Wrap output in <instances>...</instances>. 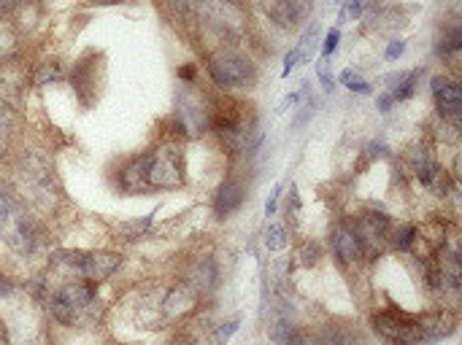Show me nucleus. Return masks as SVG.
Segmentation results:
<instances>
[{
    "mask_svg": "<svg viewBox=\"0 0 462 345\" xmlns=\"http://www.w3.org/2000/svg\"><path fill=\"white\" fill-rule=\"evenodd\" d=\"M0 243L19 256H30L41 246V226L9 186H0Z\"/></svg>",
    "mask_w": 462,
    "mask_h": 345,
    "instance_id": "1",
    "label": "nucleus"
},
{
    "mask_svg": "<svg viewBox=\"0 0 462 345\" xmlns=\"http://www.w3.org/2000/svg\"><path fill=\"white\" fill-rule=\"evenodd\" d=\"M52 265L57 270L70 273L73 278L100 283V280H109L119 270L122 256L114 251H60L52 259Z\"/></svg>",
    "mask_w": 462,
    "mask_h": 345,
    "instance_id": "2",
    "label": "nucleus"
},
{
    "mask_svg": "<svg viewBox=\"0 0 462 345\" xmlns=\"http://www.w3.org/2000/svg\"><path fill=\"white\" fill-rule=\"evenodd\" d=\"M95 286L97 283H90V280H82V278L60 283L55 292L49 294V300H46L49 313H52L55 321H60V324L73 327V324L90 310V305L95 302V294H97Z\"/></svg>",
    "mask_w": 462,
    "mask_h": 345,
    "instance_id": "3",
    "label": "nucleus"
},
{
    "mask_svg": "<svg viewBox=\"0 0 462 345\" xmlns=\"http://www.w3.org/2000/svg\"><path fill=\"white\" fill-rule=\"evenodd\" d=\"M208 76L211 81L222 87V89H230V87H246L252 84L257 70L252 65V60L244 57L235 49H219L208 57Z\"/></svg>",
    "mask_w": 462,
    "mask_h": 345,
    "instance_id": "4",
    "label": "nucleus"
},
{
    "mask_svg": "<svg viewBox=\"0 0 462 345\" xmlns=\"http://www.w3.org/2000/svg\"><path fill=\"white\" fill-rule=\"evenodd\" d=\"M370 324L384 343L390 345H424L419 316H408L403 310H379L370 316Z\"/></svg>",
    "mask_w": 462,
    "mask_h": 345,
    "instance_id": "5",
    "label": "nucleus"
},
{
    "mask_svg": "<svg viewBox=\"0 0 462 345\" xmlns=\"http://www.w3.org/2000/svg\"><path fill=\"white\" fill-rule=\"evenodd\" d=\"M184 186V157L176 143H163L149 151V189H181Z\"/></svg>",
    "mask_w": 462,
    "mask_h": 345,
    "instance_id": "6",
    "label": "nucleus"
},
{
    "mask_svg": "<svg viewBox=\"0 0 462 345\" xmlns=\"http://www.w3.org/2000/svg\"><path fill=\"white\" fill-rule=\"evenodd\" d=\"M195 9H198V16L203 25L217 30L219 35H227V38L241 35L246 25L244 13L235 0H195Z\"/></svg>",
    "mask_w": 462,
    "mask_h": 345,
    "instance_id": "7",
    "label": "nucleus"
},
{
    "mask_svg": "<svg viewBox=\"0 0 462 345\" xmlns=\"http://www.w3.org/2000/svg\"><path fill=\"white\" fill-rule=\"evenodd\" d=\"M433 97H435V108L444 119L454 121L460 119L462 114V87L457 81H448L446 76H435L433 79Z\"/></svg>",
    "mask_w": 462,
    "mask_h": 345,
    "instance_id": "8",
    "label": "nucleus"
},
{
    "mask_svg": "<svg viewBox=\"0 0 462 345\" xmlns=\"http://www.w3.org/2000/svg\"><path fill=\"white\" fill-rule=\"evenodd\" d=\"M330 246H333V253L338 256L343 265H354L360 262L365 253H362V243H360V235L354 224H338L333 232H330Z\"/></svg>",
    "mask_w": 462,
    "mask_h": 345,
    "instance_id": "9",
    "label": "nucleus"
},
{
    "mask_svg": "<svg viewBox=\"0 0 462 345\" xmlns=\"http://www.w3.org/2000/svg\"><path fill=\"white\" fill-rule=\"evenodd\" d=\"M119 186L127 195H141L149 189V154H141L119 170Z\"/></svg>",
    "mask_w": 462,
    "mask_h": 345,
    "instance_id": "10",
    "label": "nucleus"
},
{
    "mask_svg": "<svg viewBox=\"0 0 462 345\" xmlns=\"http://www.w3.org/2000/svg\"><path fill=\"white\" fill-rule=\"evenodd\" d=\"M244 181L241 178H227L225 184L219 186L217 197H214V211H217V216H230V213H235L241 205H244Z\"/></svg>",
    "mask_w": 462,
    "mask_h": 345,
    "instance_id": "11",
    "label": "nucleus"
},
{
    "mask_svg": "<svg viewBox=\"0 0 462 345\" xmlns=\"http://www.w3.org/2000/svg\"><path fill=\"white\" fill-rule=\"evenodd\" d=\"M184 286H187L195 297H205V294L211 292V289L217 286V265H214V259H208V256L200 259V262L190 270Z\"/></svg>",
    "mask_w": 462,
    "mask_h": 345,
    "instance_id": "12",
    "label": "nucleus"
},
{
    "mask_svg": "<svg viewBox=\"0 0 462 345\" xmlns=\"http://www.w3.org/2000/svg\"><path fill=\"white\" fill-rule=\"evenodd\" d=\"M311 6L313 0H276L271 13L281 27H295L311 13Z\"/></svg>",
    "mask_w": 462,
    "mask_h": 345,
    "instance_id": "13",
    "label": "nucleus"
},
{
    "mask_svg": "<svg viewBox=\"0 0 462 345\" xmlns=\"http://www.w3.org/2000/svg\"><path fill=\"white\" fill-rule=\"evenodd\" d=\"M419 327H421V340L424 345L430 343H438V340H444L448 334L454 332V319L446 316V313H435V316H421L419 319Z\"/></svg>",
    "mask_w": 462,
    "mask_h": 345,
    "instance_id": "14",
    "label": "nucleus"
},
{
    "mask_svg": "<svg viewBox=\"0 0 462 345\" xmlns=\"http://www.w3.org/2000/svg\"><path fill=\"white\" fill-rule=\"evenodd\" d=\"M16 52H19V33L9 19V13H0V65L11 62Z\"/></svg>",
    "mask_w": 462,
    "mask_h": 345,
    "instance_id": "15",
    "label": "nucleus"
},
{
    "mask_svg": "<svg viewBox=\"0 0 462 345\" xmlns=\"http://www.w3.org/2000/svg\"><path fill=\"white\" fill-rule=\"evenodd\" d=\"M92 54L84 57L79 65H73V73H70V84L76 87V92L82 97V103H87V89L95 92V65H92Z\"/></svg>",
    "mask_w": 462,
    "mask_h": 345,
    "instance_id": "16",
    "label": "nucleus"
},
{
    "mask_svg": "<svg viewBox=\"0 0 462 345\" xmlns=\"http://www.w3.org/2000/svg\"><path fill=\"white\" fill-rule=\"evenodd\" d=\"M322 343H325V345H362V343H360V337H357L352 329L338 327V324L327 327L325 334H322Z\"/></svg>",
    "mask_w": 462,
    "mask_h": 345,
    "instance_id": "17",
    "label": "nucleus"
},
{
    "mask_svg": "<svg viewBox=\"0 0 462 345\" xmlns=\"http://www.w3.org/2000/svg\"><path fill=\"white\" fill-rule=\"evenodd\" d=\"M154 221V211L149 213V216H144V219H133V221H124V224L117 226V232L122 235L124 240H136L141 238L146 229H149V224Z\"/></svg>",
    "mask_w": 462,
    "mask_h": 345,
    "instance_id": "18",
    "label": "nucleus"
},
{
    "mask_svg": "<svg viewBox=\"0 0 462 345\" xmlns=\"http://www.w3.org/2000/svg\"><path fill=\"white\" fill-rule=\"evenodd\" d=\"M289 246V238H286V229L281 224H271L265 229V248L268 251H284Z\"/></svg>",
    "mask_w": 462,
    "mask_h": 345,
    "instance_id": "19",
    "label": "nucleus"
},
{
    "mask_svg": "<svg viewBox=\"0 0 462 345\" xmlns=\"http://www.w3.org/2000/svg\"><path fill=\"white\" fill-rule=\"evenodd\" d=\"M462 46V30H460V25H451L444 33V38L438 40V54H451V52H457Z\"/></svg>",
    "mask_w": 462,
    "mask_h": 345,
    "instance_id": "20",
    "label": "nucleus"
},
{
    "mask_svg": "<svg viewBox=\"0 0 462 345\" xmlns=\"http://www.w3.org/2000/svg\"><path fill=\"white\" fill-rule=\"evenodd\" d=\"M417 81H419V70H411L406 79L397 84V89L392 92V100H397V103H400V100H408L411 94L417 92Z\"/></svg>",
    "mask_w": 462,
    "mask_h": 345,
    "instance_id": "21",
    "label": "nucleus"
},
{
    "mask_svg": "<svg viewBox=\"0 0 462 345\" xmlns=\"http://www.w3.org/2000/svg\"><path fill=\"white\" fill-rule=\"evenodd\" d=\"M417 226L414 224H403L397 232H394V248L397 251H411V246H414V240H417Z\"/></svg>",
    "mask_w": 462,
    "mask_h": 345,
    "instance_id": "22",
    "label": "nucleus"
},
{
    "mask_svg": "<svg viewBox=\"0 0 462 345\" xmlns=\"http://www.w3.org/2000/svg\"><path fill=\"white\" fill-rule=\"evenodd\" d=\"M11 143V116H9V108L0 103V157L9 151Z\"/></svg>",
    "mask_w": 462,
    "mask_h": 345,
    "instance_id": "23",
    "label": "nucleus"
},
{
    "mask_svg": "<svg viewBox=\"0 0 462 345\" xmlns=\"http://www.w3.org/2000/svg\"><path fill=\"white\" fill-rule=\"evenodd\" d=\"M340 84H346V89L349 92H357V94H370V84L362 81L354 70H343L340 73Z\"/></svg>",
    "mask_w": 462,
    "mask_h": 345,
    "instance_id": "24",
    "label": "nucleus"
},
{
    "mask_svg": "<svg viewBox=\"0 0 462 345\" xmlns=\"http://www.w3.org/2000/svg\"><path fill=\"white\" fill-rule=\"evenodd\" d=\"M57 79H60V65H57V62H46V65H41V70L33 76V84L43 87L46 81H57Z\"/></svg>",
    "mask_w": 462,
    "mask_h": 345,
    "instance_id": "25",
    "label": "nucleus"
},
{
    "mask_svg": "<svg viewBox=\"0 0 462 345\" xmlns=\"http://www.w3.org/2000/svg\"><path fill=\"white\" fill-rule=\"evenodd\" d=\"M362 11H365V0H346V6L340 11V22L343 19H360Z\"/></svg>",
    "mask_w": 462,
    "mask_h": 345,
    "instance_id": "26",
    "label": "nucleus"
},
{
    "mask_svg": "<svg viewBox=\"0 0 462 345\" xmlns=\"http://www.w3.org/2000/svg\"><path fill=\"white\" fill-rule=\"evenodd\" d=\"M238 327H241V321H238V319H232V321H227V324H222V327L217 329V345L227 343L232 334L238 332Z\"/></svg>",
    "mask_w": 462,
    "mask_h": 345,
    "instance_id": "27",
    "label": "nucleus"
},
{
    "mask_svg": "<svg viewBox=\"0 0 462 345\" xmlns=\"http://www.w3.org/2000/svg\"><path fill=\"white\" fill-rule=\"evenodd\" d=\"M316 73H319V81H322V87H325L327 92H333V87H335V79H333V73H330V67H327V60H322V62L316 65Z\"/></svg>",
    "mask_w": 462,
    "mask_h": 345,
    "instance_id": "28",
    "label": "nucleus"
},
{
    "mask_svg": "<svg viewBox=\"0 0 462 345\" xmlns=\"http://www.w3.org/2000/svg\"><path fill=\"white\" fill-rule=\"evenodd\" d=\"M300 60H303V52H300L298 46H295V49H292V52H289V54L284 57V70H281V73H284V76H289V73H292V70L298 67Z\"/></svg>",
    "mask_w": 462,
    "mask_h": 345,
    "instance_id": "29",
    "label": "nucleus"
},
{
    "mask_svg": "<svg viewBox=\"0 0 462 345\" xmlns=\"http://www.w3.org/2000/svg\"><path fill=\"white\" fill-rule=\"evenodd\" d=\"M338 40H340L338 30H330V33H327V38H325V46H322V54H325V57H330V54L338 49Z\"/></svg>",
    "mask_w": 462,
    "mask_h": 345,
    "instance_id": "30",
    "label": "nucleus"
},
{
    "mask_svg": "<svg viewBox=\"0 0 462 345\" xmlns=\"http://www.w3.org/2000/svg\"><path fill=\"white\" fill-rule=\"evenodd\" d=\"M281 189H284L281 184L273 186V192L268 195V202H265V216H273V213H276V202H279V197H281Z\"/></svg>",
    "mask_w": 462,
    "mask_h": 345,
    "instance_id": "31",
    "label": "nucleus"
},
{
    "mask_svg": "<svg viewBox=\"0 0 462 345\" xmlns=\"http://www.w3.org/2000/svg\"><path fill=\"white\" fill-rule=\"evenodd\" d=\"M300 259H303V265H313V262L319 259V246H316V243H308V246L303 248V256H300Z\"/></svg>",
    "mask_w": 462,
    "mask_h": 345,
    "instance_id": "32",
    "label": "nucleus"
},
{
    "mask_svg": "<svg viewBox=\"0 0 462 345\" xmlns=\"http://www.w3.org/2000/svg\"><path fill=\"white\" fill-rule=\"evenodd\" d=\"M403 52H406V43H403V40H392V43L387 46V54H384V57L392 62V60H397V57H400Z\"/></svg>",
    "mask_w": 462,
    "mask_h": 345,
    "instance_id": "33",
    "label": "nucleus"
},
{
    "mask_svg": "<svg viewBox=\"0 0 462 345\" xmlns=\"http://www.w3.org/2000/svg\"><path fill=\"white\" fill-rule=\"evenodd\" d=\"M16 292V283L11 278H3V275H0V297H3V300H9V297H11V294Z\"/></svg>",
    "mask_w": 462,
    "mask_h": 345,
    "instance_id": "34",
    "label": "nucleus"
},
{
    "mask_svg": "<svg viewBox=\"0 0 462 345\" xmlns=\"http://www.w3.org/2000/svg\"><path fill=\"white\" fill-rule=\"evenodd\" d=\"M392 103H394L392 94H381V97H379V111H381V114H387V111L392 108Z\"/></svg>",
    "mask_w": 462,
    "mask_h": 345,
    "instance_id": "35",
    "label": "nucleus"
},
{
    "mask_svg": "<svg viewBox=\"0 0 462 345\" xmlns=\"http://www.w3.org/2000/svg\"><path fill=\"white\" fill-rule=\"evenodd\" d=\"M0 345H14L11 343V334H9V327L0 321Z\"/></svg>",
    "mask_w": 462,
    "mask_h": 345,
    "instance_id": "36",
    "label": "nucleus"
},
{
    "mask_svg": "<svg viewBox=\"0 0 462 345\" xmlns=\"http://www.w3.org/2000/svg\"><path fill=\"white\" fill-rule=\"evenodd\" d=\"M168 345H195V340H192L190 334H178V337H173Z\"/></svg>",
    "mask_w": 462,
    "mask_h": 345,
    "instance_id": "37",
    "label": "nucleus"
},
{
    "mask_svg": "<svg viewBox=\"0 0 462 345\" xmlns=\"http://www.w3.org/2000/svg\"><path fill=\"white\" fill-rule=\"evenodd\" d=\"M178 76H181V79H187V81H192V79H195V67H192V65L178 67Z\"/></svg>",
    "mask_w": 462,
    "mask_h": 345,
    "instance_id": "38",
    "label": "nucleus"
},
{
    "mask_svg": "<svg viewBox=\"0 0 462 345\" xmlns=\"http://www.w3.org/2000/svg\"><path fill=\"white\" fill-rule=\"evenodd\" d=\"M87 3H95V6H114V3H122V0H87Z\"/></svg>",
    "mask_w": 462,
    "mask_h": 345,
    "instance_id": "39",
    "label": "nucleus"
},
{
    "mask_svg": "<svg viewBox=\"0 0 462 345\" xmlns=\"http://www.w3.org/2000/svg\"><path fill=\"white\" fill-rule=\"evenodd\" d=\"M235 3H238V0H235Z\"/></svg>",
    "mask_w": 462,
    "mask_h": 345,
    "instance_id": "40",
    "label": "nucleus"
}]
</instances>
